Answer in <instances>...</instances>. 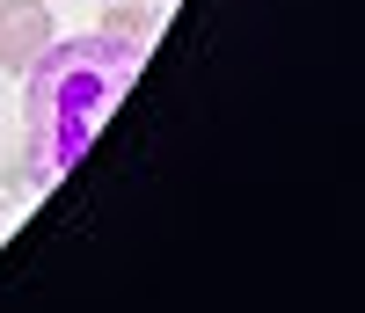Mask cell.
Listing matches in <instances>:
<instances>
[{
    "label": "cell",
    "instance_id": "1",
    "mask_svg": "<svg viewBox=\"0 0 365 313\" xmlns=\"http://www.w3.org/2000/svg\"><path fill=\"white\" fill-rule=\"evenodd\" d=\"M51 44H58V22L44 0H0V73L29 80Z\"/></svg>",
    "mask_w": 365,
    "mask_h": 313
},
{
    "label": "cell",
    "instance_id": "2",
    "mask_svg": "<svg viewBox=\"0 0 365 313\" xmlns=\"http://www.w3.org/2000/svg\"><path fill=\"white\" fill-rule=\"evenodd\" d=\"M154 29V0H139V8H110L103 15V44H132V37H146Z\"/></svg>",
    "mask_w": 365,
    "mask_h": 313
},
{
    "label": "cell",
    "instance_id": "3",
    "mask_svg": "<svg viewBox=\"0 0 365 313\" xmlns=\"http://www.w3.org/2000/svg\"><path fill=\"white\" fill-rule=\"evenodd\" d=\"M154 8H161V0H154Z\"/></svg>",
    "mask_w": 365,
    "mask_h": 313
}]
</instances>
